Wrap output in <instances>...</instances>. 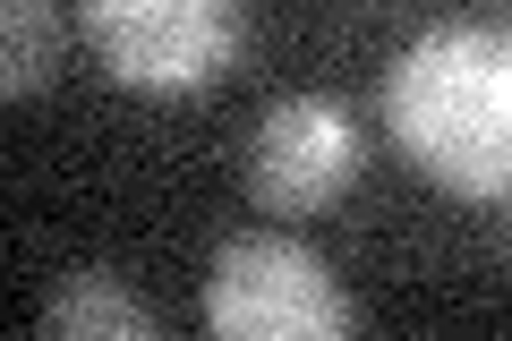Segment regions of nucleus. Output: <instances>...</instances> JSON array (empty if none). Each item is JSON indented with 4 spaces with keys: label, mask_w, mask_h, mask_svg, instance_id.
<instances>
[{
    "label": "nucleus",
    "mask_w": 512,
    "mask_h": 341,
    "mask_svg": "<svg viewBox=\"0 0 512 341\" xmlns=\"http://www.w3.org/2000/svg\"><path fill=\"white\" fill-rule=\"evenodd\" d=\"M384 137L436 188L512 205V26H427L384 69Z\"/></svg>",
    "instance_id": "1"
},
{
    "label": "nucleus",
    "mask_w": 512,
    "mask_h": 341,
    "mask_svg": "<svg viewBox=\"0 0 512 341\" xmlns=\"http://www.w3.org/2000/svg\"><path fill=\"white\" fill-rule=\"evenodd\" d=\"M77 26L128 94H205L248 52V0H77Z\"/></svg>",
    "instance_id": "2"
},
{
    "label": "nucleus",
    "mask_w": 512,
    "mask_h": 341,
    "mask_svg": "<svg viewBox=\"0 0 512 341\" xmlns=\"http://www.w3.org/2000/svg\"><path fill=\"white\" fill-rule=\"evenodd\" d=\"M205 324L222 341H342L359 324V307H350V290L333 282V265L308 239L248 231V239H222L214 248Z\"/></svg>",
    "instance_id": "3"
},
{
    "label": "nucleus",
    "mask_w": 512,
    "mask_h": 341,
    "mask_svg": "<svg viewBox=\"0 0 512 341\" xmlns=\"http://www.w3.org/2000/svg\"><path fill=\"white\" fill-rule=\"evenodd\" d=\"M367 137L333 94H282L248 137V197L282 222H316L350 197Z\"/></svg>",
    "instance_id": "4"
},
{
    "label": "nucleus",
    "mask_w": 512,
    "mask_h": 341,
    "mask_svg": "<svg viewBox=\"0 0 512 341\" xmlns=\"http://www.w3.org/2000/svg\"><path fill=\"white\" fill-rule=\"evenodd\" d=\"M43 333H60V341H154V307L111 265H77L43 299Z\"/></svg>",
    "instance_id": "5"
},
{
    "label": "nucleus",
    "mask_w": 512,
    "mask_h": 341,
    "mask_svg": "<svg viewBox=\"0 0 512 341\" xmlns=\"http://www.w3.org/2000/svg\"><path fill=\"white\" fill-rule=\"evenodd\" d=\"M60 52H69V35H60L52 0H0V94H9V103H26V94L52 86Z\"/></svg>",
    "instance_id": "6"
},
{
    "label": "nucleus",
    "mask_w": 512,
    "mask_h": 341,
    "mask_svg": "<svg viewBox=\"0 0 512 341\" xmlns=\"http://www.w3.org/2000/svg\"><path fill=\"white\" fill-rule=\"evenodd\" d=\"M504 256H512V222H504Z\"/></svg>",
    "instance_id": "7"
}]
</instances>
